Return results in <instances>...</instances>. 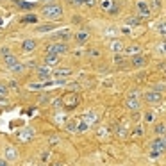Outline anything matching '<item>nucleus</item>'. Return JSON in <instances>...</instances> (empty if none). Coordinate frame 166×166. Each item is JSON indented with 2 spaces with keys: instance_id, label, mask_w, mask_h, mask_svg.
Listing matches in <instances>:
<instances>
[{
  "instance_id": "f257e3e1",
  "label": "nucleus",
  "mask_w": 166,
  "mask_h": 166,
  "mask_svg": "<svg viewBox=\"0 0 166 166\" xmlns=\"http://www.w3.org/2000/svg\"><path fill=\"white\" fill-rule=\"evenodd\" d=\"M43 16L48 20H59L62 16V6L57 2H50L43 6Z\"/></svg>"
},
{
  "instance_id": "f03ea898",
  "label": "nucleus",
  "mask_w": 166,
  "mask_h": 166,
  "mask_svg": "<svg viewBox=\"0 0 166 166\" xmlns=\"http://www.w3.org/2000/svg\"><path fill=\"white\" fill-rule=\"evenodd\" d=\"M45 52L55 54V55H64V54H68V45H66V43H61V41L50 43V45L45 47Z\"/></svg>"
},
{
  "instance_id": "7ed1b4c3",
  "label": "nucleus",
  "mask_w": 166,
  "mask_h": 166,
  "mask_svg": "<svg viewBox=\"0 0 166 166\" xmlns=\"http://www.w3.org/2000/svg\"><path fill=\"white\" fill-rule=\"evenodd\" d=\"M136 11H138V16L139 18H148L152 14V7L146 0H138L136 2Z\"/></svg>"
},
{
  "instance_id": "20e7f679",
  "label": "nucleus",
  "mask_w": 166,
  "mask_h": 166,
  "mask_svg": "<svg viewBox=\"0 0 166 166\" xmlns=\"http://www.w3.org/2000/svg\"><path fill=\"white\" fill-rule=\"evenodd\" d=\"M125 104L127 107L130 109V111H139V98H138V91H132V93L127 96V100H125Z\"/></svg>"
},
{
  "instance_id": "39448f33",
  "label": "nucleus",
  "mask_w": 166,
  "mask_h": 166,
  "mask_svg": "<svg viewBox=\"0 0 166 166\" xmlns=\"http://www.w3.org/2000/svg\"><path fill=\"white\" fill-rule=\"evenodd\" d=\"M36 73H38V79H40V81H45V82H47V81H48V79H50V77H52V68H50V66H47V64H45V66H40V68H38V70H36Z\"/></svg>"
},
{
  "instance_id": "423d86ee",
  "label": "nucleus",
  "mask_w": 166,
  "mask_h": 166,
  "mask_svg": "<svg viewBox=\"0 0 166 166\" xmlns=\"http://www.w3.org/2000/svg\"><path fill=\"white\" fill-rule=\"evenodd\" d=\"M54 40L55 41H61V43H66L72 40V31L70 29H61V31H57L54 34Z\"/></svg>"
},
{
  "instance_id": "0eeeda50",
  "label": "nucleus",
  "mask_w": 166,
  "mask_h": 166,
  "mask_svg": "<svg viewBox=\"0 0 166 166\" xmlns=\"http://www.w3.org/2000/svg\"><path fill=\"white\" fill-rule=\"evenodd\" d=\"M145 100L148 104H159L163 100V95L159 93V91H156V89H150V91L145 93Z\"/></svg>"
},
{
  "instance_id": "6e6552de",
  "label": "nucleus",
  "mask_w": 166,
  "mask_h": 166,
  "mask_svg": "<svg viewBox=\"0 0 166 166\" xmlns=\"http://www.w3.org/2000/svg\"><path fill=\"white\" fill-rule=\"evenodd\" d=\"M152 150H156L157 154L161 156V154L166 150V139L164 138H157V139H154V141H152Z\"/></svg>"
},
{
  "instance_id": "1a4fd4ad",
  "label": "nucleus",
  "mask_w": 166,
  "mask_h": 166,
  "mask_svg": "<svg viewBox=\"0 0 166 166\" xmlns=\"http://www.w3.org/2000/svg\"><path fill=\"white\" fill-rule=\"evenodd\" d=\"M62 104H64V107H75V105L79 104V96L75 93H70V95H64V98H62Z\"/></svg>"
},
{
  "instance_id": "9d476101",
  "label": "nucleus",
  "mask_w": 166,
  "mask_h": 166,
  "mask_svg": "<svg viewBox=\"0 0 166 166\" xmlns=\"http://www.w3.org/2000/svg\"><path fill=\"white\" fill-rule=\"evenodd\" d=\"M55 79H66V77H70L72 75V68H68V66H61V68H55L52 73Z\"/></svg>"
},
{
  "instance_id": "9b49d317",
  "label": "nucleus",
  "mask_w": 166,
  "mask_h": 166,
  "mask_svg": "<svg viewBox=\"0 0 166 166\" xmlns=\"http://www.w3.org/2000/svg\"><path fill=\"white\" fill-rule=\"evenodd\" d=\"M36 48H38V41H36V40H31V38H29V40H23V41H21V50H23V52H34Z\"/></svg>"
},
{
  "instance_id": "f8f14e48",
  "label": "nucleus",
  "mask_w": 166,
  "mask_h": 166,
  "mask_svg": "<svg viewBox=\"0 0 166 166\" xmlns=\"http://www.w3.org/2000/svg\"><path fill=\"white\" fill-rule=\"evenodd\" d=\"M130 64L134 66V68H143L146 64V57L143 54H138V55H132L130 57Z\"/></svg>"
},
{
  "instance_id": "ddd939ff",
  "label": "nucleus",
  "mask_w": 166,
  "mask_h": 166,
  "mask_svg": "<svg viewBox=\"0 0 166 166\" xmlns=\"http://www.w3.org/2000/svg\"><path fill=\"white\" fill-rule=\"evenodd\" d=\"M73 38H75L77 45H86L88 40H89V32H88V31H79V32H75Z\"/></svg>"
},
{
  "instance_id": "4468645a",
  "label": "nucleus",
  "mask_w": 166,
  "mask_h": 166,
  "mask_svg": "<svg viewBox=\"0 0 166 166\" xmlns=\"http://www.w3.org/2000/svg\"><path fill=\"white\" fill-rule=\"evenodd\" d=\"M4 62H6V66L9 68V70H13L16 64H18V57L14 55V54H7V55H4Z\"/></svg>"
},
{
  "instance_id": "2eb2a0df",
  "label": "nucleus",
  "mask_w": 166,
  "mask_h": 166,
  "mask_svg": "<svg viewBox=\"0 0 166 166\" xmlns=\"http://www.w3.org/2000/svg\"><path fill=\"white\" fill-rule=\"evenodd\" d=\"M59 59H61V55L47 54V55H45V64H47V66H57V64H59Z\"/></svg>"
},
{
  "instance_id": "dca6fc26",
  "label": "nucleus",
  "mask_w": 166,
  "mask_h": 166,
  "mask_svg": "<svg viewBox=\"0 0 166 166\" xmlns=\"http://www.w3.org/2000/svg\"><path fill=\"white\" fill-rule=\"evenodd\" d=\"M4 157H6L7 161H16V159H18V150H16L14 146H7L6 152H4Z\"/></svg>"
},
{
  "instance_id": "f3484780",
  "label": "nucleus",
  "mask_w": 166,
  "mask_h": 166,
  "mask_svg": "<svg viewBox=\"0 0 166 166\" xmlns=\"http://www.w3.org/2000/svg\"><path fill=\"white\" fill-rule=\"evenodd\" d=\"M109 48H111L114 54H120V52H123V50H125L123 43L120 41V40H113V41L109 43Z\"/></svg>"
},
{
  "instance_id": "a211bd4d",
  "label": "nucleus",
  "mask_w": 166,
  "mask_h": 166,
  "mask_svg": "<svg viewBox=\"0 0 166 166\" xmlns=\"http://www.w3.org/2000/svg\"><path fill=\"white\" fill-rule=\"evenodd\" d=\"M125 54H130V55H138V54H141V47L138 45V43H132V45H129V47H125Z\"/></svg>"
},
{
  "instance_id": "6ab92c4d",
  "label": "nucleus",
  "mask_w": 166,
  "mask_h": 166,
  "mask_svg": "<svg viewBox=\"0 0 166 166\" xmlns=\"http://www.w3.org/2000/svg\"><path fill=\"white\" fill-rule=\"evenodd\" d=\"M32 136H34V130L27 127V129H23V130H21L20 134H18V138H20V141H29V139H31Z\"/></svg>"
},
{
  "instance_id": "aec40b11",
  "label": "nucleus",
  "mask_w": 166,
  "mask_h": 166,
  "mask_svg": "<svg viewBox=\"0 0 166 166\" xmlns=\"http://www.w3.org/2000/svg\"><path fill=\"white\" fill-rule=\"evenodd\" d=\"M113 6H114L113 0H100V7H102L104 11H107V13L113 9Z\"/></svg>"
},
{
  "instance_id": "412c9836",
  "label": "nucleus",
  "mask_w": 166,
  "mask_h": 166,
  "mask_svg": "<svg viewBox=\"0 0 166 166\" xmlns=\"http://www.w3.org/2000/svg\"><path fill=\"white\" fill-rule=\"evenodd\" d=\"M9 95V86L6 82H0V98H7Z\"/></svg>"
},
{
  "instance_id": "4be33fe9",
  "label": "nucleus",
  "mask_w": 166,
  "mask_h": 166,
  "mask_svg": "<svg viewBox=\"0 0 166 166\" xmlns=\"http://www.w3.org/2000/svg\"><path fill=\"white\" fill-rule=\"evenodd\" d=\"M127 25H130V27H134V25H139V16H129L127 20H125Z\"/></svg>"
},
{
  "instance_id": "5701e85b",
  "label": "nucleus",
  "mask_w": 166,
  "mask_h": 166,
  "mask_svg": "<svg viewBox=\"0 0 166 166\" xmlns=\"http://www.w3.org/2000/svg\"><path fill=\"white\" fill-rule=\"evenodd\" d=\"M156 134H157V136L166 134V123H157V125H156Z\"/></svg>"
},
{
  "instance_id": "b1692460",
  "label": "nucleus",
  "mask_w": 166,
  "mask_h": 166,
  "mask_svg": "<svg viewBox=\"0 0 166 166\" xmlns=\"http://www.w3.org/2000/svg\"><path fill=\"white\" fill-rule=\"evenodd\" d=\"M48 82H40V84H27V89H32V91H38V89H41L43 86H47Z\"/></svg>"
},
{
  "instance_id": "393cba45",
  "label": "nucleus",
  "mask_w": 166,
  "mask_h": 166,
  "mask_svg": "<svg viewBox=\"0 0 166 166\" xmlns=\"http://www.w3.org/2000/svg\"><path fill=\"white\" fill-rule=\"evenodd\" d=\"M77 129H79V123H75V122H68L66 123V130L68 132H77Z\"/></svg>"
},
{
  "instance_id": "a878e982",
  "label": "nucleus",
  "mask_w": 166,
  "mask_h": 166,
  "mask_svg": "<svg viewBox=\"0 0 166 166\" xmlns=\"http://www.w3.org/2000/svg\"><path fill=\"white\" fill-rule=\"evenodd\" d=\"M88 129H89V122L82 120V122L79 123V129H77V132H84V130H88Z\"/></svg>"
},
{
  "instance_id": "bb28decb",
  "label": "nucleus",
  "mask_w": 166,
  "mask_h": 166,
  "mask_svg": "<svg viewBox=\"0 0 166 166\" xmlns=\"http://www.w3.org/2000/svg\"><path fill=\"white\" fill-rule=\"evenodd\" d=\"M156 50H157V54H166V41H161V43H157Z\"/></svg>"
},
{
  "instance_id": "cd10ccee",
  "label": "nucleus",
  "mask_w": 166,
  "mask_h": 166,
  "mask_svg": "<svg viewBox=\"0 0 166 166\" xmlns=\"http://www.w3.org/2000/svg\"><path fill=\"white\" fill-rule=\"evenodd\" d=\"M88 55L89 57H100V50L98 48H91V50H88Z\"/></svg>"
},
{
  "instance_id": "c85d7f7f",
  "label": "nucleus",
  "mask_w": 166,
  "mask_h": 166,
  "mask_svg": "<svg viewBox=\"0 0 166 166\" xmlns=\"http://www.w3.org/2000/svg\"><path fill=\"white\" fill-rule=\"evenodd\" d=\"M116 132H118V136H120V138H125V136H127V130H125L122 125H120V127L116 129Z\"/></svg>"
},
{
  "instance_id": "c756f323",
  "label": "nucleus",
  "mask_w": 166,
  "mask_h": 166,
  "mask_svg": "<svg viewBox=\"0 0 166 166\" xmlns=\"http://www.w3.org/2000/svg\"><path fill=\"white\" fill-rule=\"evenodd\" d=\"M23 23H27V21H31V23H36V21H38V18H36V16H25V18H23Z\"/></svg>"
},
{
  "instance_id": "7c9ffc66",
  "label": "nucleus",
  "mask_w": 166,
  "mask_h": 166,
  "mask_svg": "<svg viewBox=\"0 0 166 166\" xmlns=\"http://www.w3.org/2000/svg\"><path fill=\"white\" fill-rule=\"evenodd\" d=\"M50 29H54V25H47V27H38L36 31H38V32H47V31H50Z\"/></svg>"
},
{
  "instance_id": "2f4dec72",
  "label": "nucleus",
  "mask_w": 166,
  "mask_h": 166,
  "mask_svg": "<svg viewBox=\"0 0 166 166\" xmlns=\"http://www.w3.org/2000/svg\"><path fill=\"white\" fill-rule=\"evenodd\" d=\"M157 31L161 32V34H166V23H159V25H157Z\"/></svg>"
},
{
  "instance_id": "473e14b6",
  "label": "nucleus",
  "mask_w": 166,
  "mask_h": 166,
  "mask_svg": "<svg viewBox=\"0 0 166 166\" xmlns=\"http://www.w3.org/2000/svg\"><path fill=\"white\" fill-rule=\"evenodd\" d=\"M11 72H16V73H18V72H23V64H20V62H18V64H16V66H14Z\"/></svg>"
},
{
  "instance_id": "72a5a7b5",
  "label": "nucleus",
  "mask_w": 166,
  "mask_h": 166,
  "mask_svg": "<svg viewBox=\"0 0 166 166\" xmlns=\"http://www.w3.org/2000/svg\"><path fill=\"white\" fill-rule=\"evenodd\" d=\"M72 6H84V0H68Z\"/></svg>"
},
{
  "instance_id": "f704fd0d",
  "label": "nucleus",
  "mask_w": 166,
  "mask_h": 166,
  "mask_svg": "<svg viewBox=\"0 0 166 166\" xmlns=\"http://www.w3.org/2000/svg\"><path fill=\"white\" fill-rule=\"evenodd\" d=\"M152 7H154V9H159V7H161V0H152Z\"/></svg>"
},
{
  "instance_id": "c9c22d12",
  "label": "nucleus",
  "mask_w": 166,
  "mask_h": 166,
  "mask_svg": "<svg viewBox=\"0 0 166 166\" xmlns=\"http://www.w3.org/2000/svg\"><path fill=\"white\" fill-rule=\"evenodd\" d=\"M50 143H52V145H59V138L52 136V138H50Z\"/></svg>"
},
{
  "instance_id": "e433bc0d",
  "label": "nucleus",
  "mask_w": 166,
  "mask_h": 166,
  "mask_svg": "<svg viewBox=\"0 0 166 166\" xmlns=\"http://www.w3.org/2000/svg\"><path fill=\"white\" fill-rule=\"evenodd\" d=\"M132 134H134V136H141V134H143V129H141V127H138Z\"/></svg>"
},
{
  "instance_id": "4c0bfd02",
  "label": "nucleus",
  "mask_w": 166,
  "mask_h": 166,
  "mask_svg": "<svg viewBox=\"0 0 166 166\" xmlns=\"http://www.w3.org/2000/svg\"><path fill=\"white\" fill-rule=\"evenodd\" d=\"M7 163H9V161H7L6 157H0V166H7Z\"/></svg>"
},
{
  "instance_id": "58836bf2",
  "label": "nucleus",
  "mask_w": 166,
  "mask_h": 166,
  "mask_svg": "<svg viewBox=\"0 0 166 166\" xmlns=\"http://www.w3.org/2000/svg\"><path fill=\"white\" fill-rule=\"evenodd\" d=\"M48 156H50V152H43V154H41V161H47Z\"/></svg>"
},
{
  "instance_id": "ea45409f",
  "label": "nucleus",
  "mask_w": 166,
  "mask_h": 166,
  "mask_svg": "<svg viewBox=\"0 0 166 166\" xmlns=\"http://www.w3.org/2000/svg\"><path fill=\"white\" fill-rule=\"evenodd\" d=\"M84 6H89V7H91V6H95V0H84Z\"/></svg>"
},
{
  "instance_id": "a19ab883",
  "label": "nucleus",
  "mask_w": 166,
  "mask_h": 166,
  "mask_svg": "<svg viewBox=\"0 0 166 166\" xmlns=\"http://www.w3.org/2000/svg\"><path fill=\"white\" fill-rule=\"evenodd\" d=\"M145 120H146V122H152V120H154V114H152V113H148V114L145 116Z\"/></svg>"
},
{
  "instance_id": "79ce46f5",
  "label": "nucleus",
  "mask_w": 166,
  "mask_h": 166,
  "mask_svg": "<svg viewBox=\"0 0 166 166\" xmlns=\"http://www.w3.org/2000/svg\"><path fill=\"white\" fill-rule=\"evenodd\" d=\"M50 166H64V164H62V163H52Z\"/></svg>"
},
{
  "instance_id": "37998d69",
  "label": "nucleus",
  "mask_w": 166,
  "mask_h": 166,
  "mask_svg": "<svg viewBox=\"0 0 166 166\" xmlns=\"http://www.w3.org/2000/svg\"><path fill=\"white\" fill-rule=\"evenodd\" d=\"M0 27H2V18H0Z\"/></svg>"
},
{
  "instance_id": "c03bdc74",
  "label": "nucleus",
  "mask_w": 166,
  "mask_h": 166,
  "mask_svg": "<svg viewBox=\"0 0 166 166\" xmlns=\"http://www.w3.org/2000/svg\"><path fill=\"white\" fill-rule=\"evenodd\" d=\"M38 166H45V164H38Z\"/></svg>"
},
{
  "instance_id": "a18cd8bd",
  "label": "nucleus",
  "mask_w": 166,
  "mask_h": 166,
  "mask_svg": "<svg viewBox=\"0 0 166 166\" xmlns=\"http://www.w3.org/2000/svg\"><path fill=\"white\" fill-rule=\"evenodd\" d=\"M164 72H166V68H164Z\"/></svg>"
},
{
  "instance_id": "49530a36",
  "label": "nucleus",
  "mask_w": 166,
  "mask_h": 166,
  "mask_svg": "<svg viewBox=\"0 0 166 166\" xmlns=\"http://www.w3.org/2000/svg\"><path fill=\"white\" fill-rule=\"evenodd\" d=\"M164 139H166V138H164Z\"/></svg>"
}]
</instances>
